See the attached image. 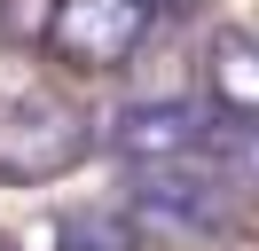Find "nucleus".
<instances>
[{
	"mask_svg": "<svg viewBox=\"0 0 259 251\" xmlns=\"http://www.w3.org/2000/svg\"><path fill=\"white\" fill-rule=\"evenodd\" d=\"M204 141H212V110L181 102V94H149V102H126L110 118V149L134 173H149V165H204Z\"/></svg>",
	"mask_w": 259,
	"mask_h": 251,
	"instance_id": "nucleus-1",
	"label": "nucleus"
},
{
	"mask_svg": "<svg viewBox=\"0 0 259 251\" xmlns=\"http://www.w3.org/2000/svg\"><path fill=\"white\" fill-rule=\"evenodd\" d=\"M142 0H48V47L79 71H118L142 47Z\"/></svg>",
	"mask_w": 259,
	"mask_h": 251,
	"instance_id": "nucleus-2",
	"label": "nucleus"
},
{
	"mask_svg": "<svg viewBox=\"0 0 259 251\" xmlns=\"http://www.w3.org/2000/svg\"><path fill=\"white\" fill-rule=\"evenodd\" d=\"M228 196H236V188H228L212 165H149V173H134L142 220L181 228V235H220L228 228Z\"/></svg>",
	"mask_w": 259,
	"mask_h": 251,
	"instance_id": "nucleus-3",
	"label": "nucleus"
},
{
	"mask_svg": "<svg viewBox=\"0 0 259 251\" xmlns=\"http://www.w3.org/2000/svg\"><path fill=\"white\" fill-rule=\"evenodd\" d=\"M79 149H87L79 110H63L55 94H24L16 110H0V173L39 181V173H63Z\"/></svg>",
	"mask_w": 259,
	"mask_h": 251,
	"instance_id": "nucleus-4",
	"label": "nucleus"
},
{
	"mask_svg": "<svg viewBox=\"0 0 259 251\" xmlns=\"http://www.w3.org/2000/svg\"><path fill=\"white\" fill-rule=\"evenodd\" d=\"M204 94L220 126H259V39L251 31H212L204 39Z\"/></svg>",
	"mask_w": 259,
	"mask_h": 251,
	"instance_id": "nucleus-5",
	"label": "nucleus"
},
{
	"mask_svg": "<svg viewBox=\"0 0 259 251\" xmlns=\"http://www.w3.org/2000/svg\"><path fill=\"white\" fill-rule=\"evenodd\" d=\"M63 251H126V235H118L110 220H79V228L63 235Z\"/></svg>",
	"mask_w": 259,
	"mask_h": 251,
	"instance_id": "nucleus-6",
	"label": "nucleus"
},
{
	"mask_svg": "<svg viewBox=\"0 0 259 251\" xmlns=\"http://www.w3.org/2000/svg\"><path fill=\"white\" fill-rule=\"evenodd\" d=\"M196 8V0H142V16H149V24H157V16H189Z\"/></svg>",
	"mask_w": 259,
	"mask_h": 251,
	"instance_id": "nucleus-7",
	"label": "nucleus"
}]
</instances>
